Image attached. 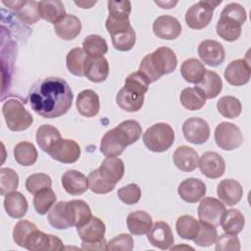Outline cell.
Listing matches in <instances>:
<instances>
[{"mask_svg": "<svg viewBox=\"0 0 251 251\" xmlns=\"http://www.w3.org/2000/svg\"><path fill=\"white\" fill-rule=\"evenodd\" d=\"M87 54L82 48L75 47L69 51L66 57V65L70 73L76 76H84V66Z\"/></svg>", "mask_w": 251, "mask_h": 251, "instance_id": "cell-39", "label": "cell"}, {"mask_svg": "<svg viewBox=\"0 0 251 251\" xmlns=\"http://www.w3.org/2000/svg\"><path fill=\"white\" fill-rule=\"evenodd\" d=\"M153 32L156 36L166 40H174L181 33V25L173 16L163 15L158 17L153 23Z\"/></svg>", "mask_w": 251, "mask_h": 251, "instance_id": "cell-13", "label": "cell"}, {"mask_svg": "<svg viewBox=\"0 0 251 251\" xmlns=\"http://www.w3.org/2000/svg\"><path fill=\"white\" fill-rule=\"evenodd\" d=\"M62 185L71 195H80L88 189V179L80 172L69 170L62 176Z\"/></svg>", "mask_w": 251, "mask_h": 251, "instance_id": "cell-26", "label": "cell"}, {"mask_svg": "<svg viewBox=\"0 0 251 251\" xmlns=\"http://www.w3.org/2000/svg\"><path fill=\"white\" fill-rule=\"evenodd\" d=\"M221 16L231 19L239 23L241 25L245 23L247 19V14L245 9L243 8V6H241L238 3H229L226 6H225L224 10L221 13Z\"/></svg>", "mask_w": 251, "mask_h": 251, "instance_id": "cell-53", "label": "cell"}, {"mask_svg": "<svg viewBox=\"0 0 251 251\" xmlns=\"http://www.w3.org/2000/svg\"><path fill=\"white\" fill-rule=\"evenodd\" d=\"M109 75V63L103 57L93 58L87 56L84 66V76L93 82L104 81Z\"/></svg>", "mask_w": 251, "mask_h": 251, "instance_id": "cell-24", "label": "cell"}, {"mask_svg": "<svg viewBox=\"0 0 251 251\" xmlns=\"http://www.w3.org/2000/svg\"><path fill=\"white\" fill-rule=\"evenodd\" d=\"M221 225L225 233L238 234L244 227L245 219L239 210L229 209L226 210Z\"/></svg>", "mask_w": 251, "mask_h": 251, "instance_id": "cell-36", "label": "cell"}, {"mask_svg": "<svg viewBox=\"0 0 251 251\" xmlns=\"http://www.w3.org/2000/svg\"><path fill=\"white\" fill-rule=\"evenodd\" d=\"M176 65L177 58L176 53L171 48L162 46L147 54L141 60L138 72L150 84L158 80L162 75L173 73Z\"/></svg>", "mask_w": 251, "mask_h": 251, "instance_id": "cell-3", "label": "cell"}, {"mask_svg": "<svg viewBox=\"0 0 251 251\" xmlns=\"http://www.w3.org/2000/svg\"><path fill=\"white\" fill-rule=\"evenodd\" d=\"M38 154L35 146L28 141H22L14 148V158L22 166H32L37 160Z\"/></svg>", "mask_w": 251, "mask_h": 251, "instance_id": "cell-38", "label": "cell"}, {"mask_svg": "<svg viewBox=\"0 0 251 251\" xmlns=\"http://www.w3.org/2000/svg\"><path fill=\"white\" fill-rule=\"evenodd\" d=\"M206 71L205 66L195 58L185 60L180 66V73L184 80L194 84H197L202 80Z\"/></svg>", "mask_w": 251, "mask_h": 251, "instance_id": "cell-33", "label": "cell"}, {"mask_svg": "<svg viewBox=\"0 0 251 251\" xmlns=\"http://www.w3.org/2000/svg\"><path fill=\"white\" fill-rule=\"evenodd\" d=\"M179 100L181 105L190 111L200 110L206 103L204 93L196 86L184 88L180 93Z\"/></svg>", "mask_w": 251, "mask_h": 251, "instance_id": "cell-37", "label": "cell"}, {"mask_svg": "<svg viewBox=\"0 0 251 251\" xmlns=\"http://www.w3.org/2000/svg\"><path fill=\"white\" fill-rule=\"evenodd\" d=\"M218 112L225 118L235 119L241 114L242 106L240 101L234 96L226 95L221 97L217 102Z\"/></svg>", "mask_w": 251, "mask_h": 251, "instance_id": "cell-41", "label": "cell"}, {"mask_svg": "<svg viewBox=\"0 0 251 251\" xmlns=\"http://www.w3.org/2000/svg\"><path fill=\"white\" fill-rule=\"evenodd\" d=\"M218 238V232L215 226L199 222V230L193 241L201 247H208L215 244Z\"/></svg>", "mask_w": 251, "mask_h": 251, "instance_id": "cell-47", "label": "cell"}, {"mask_svg": "<svg viewBox=\"0 0 251 251\" xmlns=\"http://www.w3.org/2000/svg\"><path fill=\"white\" fill-rule=\"evenodd\" d=\"M155 3L160 5V6H162L164 9H170V8L174 7L176 4V2H175V3H173V2H165L164 4H162L161 2H155Z\"/></svg>", "mask_w": 251, "mask_h": 251, "instance_id": "cell-58", "label": "cell"}, {"mask_svg": "<svg viewBox=\"0 0 251 251\" xmlns=\"http://www.w3.org/2000/svg\"><path fill=\"white\" fill-rule=\"evenodd\" d=\"M177 193L183 201L188 203H196L205 196L206 185L198 178L189 177L179 183Z\"/></svg>", "mask_w": 251, "mask_h": 251, "instance_id": "cell-21", "label": "cell"}, {"mask_svg": "<svg viewBox=\"0 0 251 251\" xmlns=\"http://www.w3.org/2000/svg\"><path fill=\"white\" fill-rule=\"evenodd\" d=\"M73 91L68 82L57 76L37 80L28 91L31 109L45 119L59 118L72 107Z\"/></svg>", "mask_w": 251, "mask_h": 251, "instance_id": "cell-1", "label": "cell"}, {"mask_svg": "<svg viewBox=\"0 0 251 251\" xmlns=\"http://www.w3.org/2000/svg\"><path fill=\"white\" fill-rule=\"evenodd\" d=\"M142 139L150 151L164 152L174 144L175 131L169 124L157 123L145 130Z\"/></svg>", "mask_w": 251, "mask_h": 251, "instance_id": "cell-5", "label": "cell"}, {"mask_svg": "<svg viewBox=\"0 0 251 251\" xmlns=\"http://www.w3.org/2000/svg\"><path fill=\"white\" fill-rule=\"evenodd\" d=\"M141 133L142 128L138 122L124 121L104 134L100 143V151L106 157H117L124 152L126 146L136 142Z\"/></svg>", "mask_w": 251, "mask_h": 251, "instance_id": "cell-2", "label": "cell"}, {"mask_svg": "<svg viewBox=\"0 0 251 251\" xmlns=\"http://www.w3.org/2000/svg\"><path fill=\"white\" fill-rule=\"evenodd\" d=\"M36 229L37 226L33 223L25 220H21L16 224L13 229V239L19 246L25 248L30 235Z\"/></svg>", "mask_w": 251, "mask_h": 251, "instance_id": "cell-45", "label": "cell"}, {"mask_svg": "<svg viewBox=\"0 0 251 251\" xmlns=\"http://www.w3.org/2000/svg\"><path fill=\"white\" fill-rule=\"evenodd\" d=\"M152 217L145 211H135L126 218V226L129 232L133 235L146 234L152 226Z\"/></svg>", "mask_w": 251, "mask_h": 251, "instance_id": "cell-31", "label": "cell"}, {"mask_svg": "<svg viewBox=\"0 0 251 251\" xmlns=\"http://www.w3.org/2000/svg\"><path fill=\"white\" fill-rule=\"evenodd\" d=\"M118 197L126 205L136 204L141 197V189L136 183H129L118 190Z\"/></svg>", "mask_w": 251, "mask_h": 251, "instance_id": "cell-52", "label": "cell"}, {"mask_svg": "<svg viewBox=\"0 0 251 251\" xmlns=\"http://www.w3.org/2000/svg\"><path fill=\"white\" fill-rule=\"evenodd\" d=\"M215 141L221 149L231 151L241 146L243 135L237 126L232 123L223 122L216 126Z\"/></svg>", "mask_w": 251, "mask_h": 251, "instance_id": "cell-8", "label": "cell"}, {"mask_svg": "<svg viewBox=\"0 0 251 251\" xmlns=\"http://www.w3.org/2000/svg\"><path fill=\"white\" fill-rule=\"evenodd\" d=\"M4 208L10 217L21 219L26 214L28 205L26 198L21 192L13 191L5 195Z\"/></svg>", "mask_w": 251, "mask_h": 251, "instance_id": "cell-30", "label": "cell"}, {"mask_svg": "<svg viewBox=\"0 0 251 251\" xmlns=\"http://www.w3.org/2000/svg\"><path fill=\"white\" fill-rule=\"evenodd\" d=\"M133 239L130 234L121 233L118 236L112 238L109 242H107L108 250H124V251H131L133 249Z\"/></svg>", "mask_w": 251, "mask_h": 251, "instance_id": "cell-54", "label": "cell"}, {"mask_svg": "<svg viewBox=\"0 0 251 251\" xmlns=\"http://www.w3.org/2000/svg\"><path fill=\"white\" fill-rule=\"evenodd\" d=\"M52 186V179L51 177L43 173H38V174H33L30 175L26 179H25V188L26 190L31 193L35 194L36 192Z\"/></svg>", "mask_w": 251, "mask_h": 251, "instance_id": "cell-50", "label": "cell"}, {"mask_svg": "<svg viewBox=\"0 0 251 251\" xmlns=\"http://www.w3.org/2000/svg\"><path fill=\"white\" fill-rule=\"evenodd\" d=\"M61 138L60 131L50 125H42L36 130V142L39 148L46 153Z\"/></svg>", "mask_w": 251, "mask_h": 251, "instance_id": "cell-35", "label": "cell"}, {"mask_svg": "<svg viewBox=\"0 0 251 251\" xmlns=\"http://www.w3.org/2000/svg\"><path fill=\"white\" fill-rule=\"evenodd\" d=\"M66 214L70 226L76 227L85 224L92 217L90 207L80 199L67 201Z\"/></svg>", "mask_w": 251, "mask_h": 251, "instance_id": "cell-18", "label": "cell"}, {"mask_svg": "<svg viewBox=\"0 0 251 251\" xmlns=\"http://www.w3.org/2000/svg\"><path fill=\"white\" fill-rule=\"evenodd\" d=\"M241 26L242 25L239 23L221 16L217 23L216 31L221 38H223L226 41L231 42L239 38L242 31Z\"/></svg>", "mask_w": 251, "mask_h": 251, "instance_id": "cell-34", "label": "cell"}, {"mask_svg": "<svg viewBox=\"0 0 251 251\" xmlns=\"http://www.w3.org/2000/svg\"><path fill=\"white\" fill-rule=\"evenodd\" d=\"M77 234L83 242H96L104 238L106 226L97 217H91L85 224L76 227Z\"/></svg>", "mask_w": 251, "mask_h": 251, "instance_id": "cell-22", "label": "cell"}, {"mask_svg": "<svg viewBox=\"0 0 251 251\" xmlns=\"http://www.w3.org/2000/svg\"><path fill=\"white\" fill-rule=\"evenodd\" d=\"M173 160L178 170L182 172H192L198 167L199 156L193 148L181 145L176 149Z\"/></svg>", "mask_w": 251, "mask_h": 251, "instance_id": "cell-25", "label": "cell"}, {"mask_svg": "<svg viewBox=\"0 0 251 251\" xmlns=\"http://www.w3.org/2000/svg\"><path fill=\"white\" fill-rule=\"evenodd\" d=\"M196 87L204 93L206 99H213L221 93L223 81L217 73L207 70L202 80L196 84Z\"/></svg>", "mask_w": 251, "mask_h": 251, "instance_id": "cell-32", "label": "cell"}, {"mask_svg": "<svg viewBox=\"0 0 251 251\" xmlns=\"http://www.w3.org/2000/svg\"><path fill=\"white\" fill-rule=\"evenodd\" d=\"M226 80L234 86H241L250 80L251 68L245 59H236L231 61L225 70Z\"/></svg>", "mask_w": 251, "mask_h": 251, "instance_id": "cell-12", "label": "cell"}, {"mask_svg": "<svg viewBox=\"0 0 251 251\" xmlns=\"http://www.w3.org/2000/svg\"><path fill=\"white\" fill-rule=\"evenodd\" d=\"M38 11L41 19L54 25L60 22L67 15L64 4L60 0L39 1Z\"/></svg>", "mask_w": 251, "mask_h": 251, "instance_id": "cell-29", "label": "cell"}, {"mask_svg": "<svg viewBox=\"0 0 251 251\" xmlns=\"http://www.w3.org/2000/svg\"><path fill=\"white\" fill-rule=\"evenodd\" d=\"M215 249L217 251L222 250H233V251H239L240 250V241L236 234H228L225 233L220 236H218L216 242Z\"/></svg>", "mask_w": 251, "mask_h": 251, "instance_id": "cell-55", "label": "cell"}, {"mask_svg": "<svg viewBox=\"0 0 251 251\" xmlns=\"http://www.w3.org/2000/svg\"><path fill=\"white\" fill-rule=\"evenodd\" d=\"M2 3L14 10L17 17L26 25H32L40 19L36 1H2Z\"/></svg>", "mask_w": 251, "mask_h": 251, "instance_id": "cell-19", "label": "cell"}, {"mask_svg": "<svg viewBox=\"0 0 251 251\" xmlns=\"http://www.w3.org/2000/svg\"><path fill=\"white\" fill-rule=\"evenodd\" d=\"M66 202L67 201H60L56 203L48 212L47 220L49 224L57 229H66L71 227L66 215Z\"/></svg>", "mask_w": 251, "mask_h": 251, "instance_id": "cell-44", "label": "cell"}, {"mask_svg": "<svg viewBox=\"0 0 251 251\" xmlns=\"http://www.w3.org/2000/svg\"><path fill=\"white\" fill-rule=\"evenodd\" d=\"M75 106L81 116L86 118L94 117L100 109L99 96L91 89H84L78 93Z\"/></svg>", "mask_w": 251, "mask_h": 251, "instance_id": "cell-23", "label": "cell"}, {"mask_svg": "<svg viewBox=\"0 0 251 251\" xmlns=\"http://www.w3.org/2000/svg\"><path fill=\"white\" fill-rule=\"evenodd\" d=\"M225 212V204L214 197H205L198 206V218L200 222L215 227L221 225Z\"/></svg>", "mask_w": 251, "mask_h": 251, "instance_id": "cell-9", "label": "cell"}, {"mask_svg": "<svg viewBox=\"0 0 251 251\" xmlns=\"http://www.w3.org/2000/svg\"><path fill=\"white\" fill-rule=\"evenodd\" d=\"M48 154L58 162L72 164L79 159L80 147L73 139L61 138L51 147Z\"/></svg>", "mask_w": 251, "mask_h": 251, "instance_id": "cell-10", "label": "cell"}, {"mask_svg": "<svg viewBox=\"0 0 251 251\" xmlns=\"http://www.w3.org/2000/svg\"><path fill=\"white\" fill-rule=\"evenodd\" d=\"M111 39L115 49L119 51H128L135 44V40H136L135 31L133 27L130 26L127 30L124 32L111 35Z\"/></svg>", "mask_w": 251, "mask_h": 251, "instance_id": "cell-48", "label": "cell"}, {"mask_svg": "<svg viewBox=\"0 0 251 251\" xmlns=\"http://www.w3.org/2000/svg\"><path fill=\"white\" fill-rule=\"evenodd\" d=\"M88 187L89 189L97 194H106L111 192L116 184H112L108 181H106L99 174L98 169L92 171L91 173H89L88 176Z\"/></svg>", "mask_w": 251, "mask_h": 251, "instance_id": "cell-49", "label": "cell"}, {"mask_svg": "<svg viewBox=\"0 0 251 251\" xmlns=\"http://www.w3.org/2000/svg\"><path fill=\"white\" fill-rule=\"evenodd\" d=\"M198 167L201 173L208 178H219L225 174L226 163L217 152H205L199 159Z\"/></svg>", "mask_w": 251, "mask_h": 251, "instance_id": "cell-16", "label": "cell"}, {"mask_svg": "<svg viewBox=\"0 0 251 251\" xmlns=\"http://www.w3.org/2000/svg\"><path fill=\"white\" fill-rule=\"evenodd\" d=\"M57 196L51 187L44 188L36 192L33 196V206L39 215H45L55 204Z\"/></svg>", "mask_w": 251, "mask_h": 251, "instance_id": "cell-43", "label": "cell"}, {"mask_svg": "<svg viewBox=\"0 0 251 251\" xmlns=\"http://www.w3.org/2000/svg\"><path fill=\"white\" fill-rule=\"evenodd\" d=\"M19 185L18 174L10 168L0 169V194L5 196L6 194L16 191Z\"/></svg>", "mask_w": 251, "mask_h": 251, "instance_id": "cell-46", "label": "cell"}, {"mask_svg": "<svg viewBox=\"0 0 251 251\" xmlns=\"http://www.w3.org/2000/svg\"><path fill=\"white\" fill-rule=\"evenodd\" d=\"M100 176L112 184L118 183L125 174V165L122 159L107 157L98 168Z\"/></svg>", "mask_w": 251, "mask_h": 251, "instance_id": "cell-27", "label": "cell"}, {"mask_svg": "<svg viewBox=\"0 0 251 251\" xmlns=\"http://www.w3.org/2000/svg\"><path fill=\"white\" fill-rule=\"evenodd\" d=\"M222 1H199L193 4L185 13L186 25L192 29H202L206 27L213 18L214 9Z\"/></svg>", "mask_w": 251, "mask_h": 251, "instance_id": "cell-7", "label": "cell"}, {"mask_svg": "<svg viewBox=\"0 0 251 251\" xmlns=\"http://www.w3.org/2000/svg\"><path fill=\"white\" fill-rule=\"evenodd\" d=\"M83 51L90 57H103L108 52V44L102 36L98 34H90L86 36L82 42Z\"/></svg>", "mask_w": 251, "mask_h": 251, "instance_id": "cell-40", "label": "cell"}, {"mask_svg": "<svg viewBox=\"0 0 251 251\" xmlns=\"http://www.w3.org/2000/svg\"><path fill=\"white\" fill-rule=\"evenodd\" d=\"M217 194L219 199L227 206H233L237 204L243 195V188L241 184L232 178L223 179L217 188Z\"/></svg>", "mask_w": 251, "mask_h": 251, "instance_id": "cell-20", "label": "cell"}, {"mask_svg": "<svg viewBox=\"0 0 251 251\" xmlns=\"http://www.w3.org/2000/svg\"><path fill=\"white\" fill-rule=\"evenodd\" d=\"M82 250H108L107 241L105 238L96 242H83L81 243Z\"/></svg>", "mask_w": 251, "mask_h": 251, "instance_id": "cell-56", "label": "cell"}, {"mask_svg": "<svg viewBox=\"0 0 251 251\" xmlns=\"http://www.w3.org/2000/svg\"><path fill=\"white\" fill-rule=\"evenodd\" d=\"M176 228L177 234L181 238L193 240L199 230V222H197L192 216L183 215L177 219Z\"/></svg>", "mask_w": 251, "mask_h": 251, "instance_id": "cell-42", "label": "cell"}, {"mask_svg": "<svg viewBox=\"0 0 251 251\" xmlns=\"http://www.w3.org/2000/svg\"><path fill=\"white\" fill-rule=\"evenodd\" d=\"M182 133L188 142L202 144L209 139L210 126L204 119L193 117L183 123Z\"/></svg>", "mask_w": 251, "mask_h": 251, "instance_id": "cell-11", "label": "cell"}, {"mask_svg": "<svg viewBox=\"0 0 251 251\" xmlns=\"http://www.w3.org/2000/svg\"><path fill=\"white\" fill-rule=\"evenodd\" d=\"M198 55L204 64L210 67H217L223 64L226 52L220 42L213 39H205L198 46Z\"/></svg>", "mask_w": 251, "mask_h": 251, "instance_id": "cell-14", "label": "cell"}, {"mask_svg": "<svg viewBox=\"0 0 251 251\" xmlns=\"http://www.w3.org/2000/svg\"><path fill=\"white\" fill-rule=\"evenodd\" d=\"M75 5H77V6H80V7H82L83 9H88V8H90L92 5H94V4H96V1H94V2H89V3H85V2H75Z\"/></svg>", "mask_w": 251, "mask_h": 251, "instance_id": "cell-57", "label": "cell"}, {"mask_svg": "<svg viewBox=\"0 0 251 251\" xmlns=\"http://www.w3.org/2000/svg\"><path fill=\"white\" fill-rule=\"evenodd\" d=\"M147 239L153 246L162 250L170 249L175 240L171 226L163 221L156 222L152 225L147 232Z\"/></svg>", "mask_w": 251, "mask_h": 251, "instance_id": "cell-15", "label": "cell"}, {"mask_svg": "<svg viewBox=\"0 0 251 251\" xmlns=\"http://www.w3.org/2000/svg\"><path fill=\"white\" fill-rule=\"evenodd\" d=\"M54 30L63 40L75 39L81 30V22L75 15H66L60 22L54 25Z\"/></svg>", "mask_w": 251, "mask_h": 251, "instance_id": "cell-28", "label": "cell"}, {"mask_svg": "<svg viewBox=\"0 0 251 251\" xmlns=\"http://www.w3.org/2000/svg\"><path fill=\"white\" fill-rule=\"evenodd\" d=\"M25 248L31 251H59L64 249V244L59 237L46 234L37 228L30 235Z\"/></svg>", "mask_w": 251, "mask_h": 251, "instance_id": "cell-17", "label": "cell"}, {"mask_svg": "<svg viewBox=\"0 0 251 251\" xmlns=\"http://www.w3.org/2000/svg\"><path fill=\"white\" fill-rule=\"evenodd\" d=\"M108 12L109 17L118 20H127L129 19V14L131 11L130 1H108Z\"/></svg>", "mask_w": 251, "mask_h": 251, "instance_id": "cell-51", "label": "cell"}, {"mask_svg": "<svg viewBox=\"0 0 251 251\" xmlns=\"http://www.w3.org/2000/svg\"><path fill=\"white\" fill-rule=\"evenodd\" d=\"M2 114L6 125L12 131L27 129L33 123L32 116L26 111L22 102L17 99H8L2 106Z\"/></svg>", "mask_w": 251, "mask_h": 251, "instance_id": "cell-6", "label": "cell"}, {"mask_svg": "<svg viewBox=\"0 0 251 251\" xmlns=\"http://www.w3.org/2000/svg\"><path fill=\"white\" fill-rule=\"evenodd\" d=\"M149 83L139 72L130 74L116 96L118 106L126 112H137L144 103V94L148 91Z\"/></svg>", "mask_w": 251, "mask_h": 251, "instance_id": "cell-4", "label": "cell"}]
</instances>
